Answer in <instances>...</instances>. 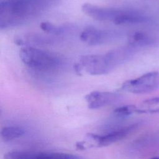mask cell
<instances>
[{
  "label": "cell",
  "instance_id": "52a82bcc",
  "mask_svg": "<svg viewBox=\"0 0 159 159\" xmlns=\"http://www.w3.org/2000/svg\"><path fill=\"white\" fill-rule=\"evenodd\" d=\"M120 98L116 93L109 91H92L85 96V101L89 109H96L109 106Z\"/></svg>",
  "mask_w": 159,
  "mask_h": 159
},
{
  "label": "cell",
  "instance_id": "8fae6325",
  "mask_svg": "<svg viewBox=\"0 0 159 159\" xmlns=\"http://www.w3.org/2000/svg\"><path fill=\"white\" fill-rule=\"evenodd\" d=\"M137 106V113H159V97H155L142 101Z\"/></svg>",
  "mask_w": 159,
  "mask_h": 159
},
{
  "label": "cell",
  "instance_id": "5b68a950",
  "mask_svg": "<svg viewBox=\"0 0 159 159\" xmlns=\"http://www.w3.org/2000/svg\"><path fill=\"white\" fill-rule=\"evenodd\" d=\"M159 88V72L151 71L137 78L124 82L121 89L133 94H144L153 91Z\"/></svg>",
  "mask_w": 159,
  "mask_h": 159
},
{
  "label": "cell",
  "instance_id": "2e32d148",
  "mask_svg": "<svg viewBox=\"0 0 159 159\" xmlns=\"http://www.w3.org/2000/svg\"><path fill=\"white\" fill-rule=\"evenodd\" d=\"M74 69H75V72L78 75H81V71H83V68H82V67L81 66V65H80V64L79 63H76L74 65Z\"/></svg>",
  "mask_w": 159,
  "mask_h": 159
},
{
  "label": "cell",
  "instance_id": "4fadbf2b",
  "mask_svg": "<svg viewBox=\"0 0 159 159\" xmlns=\"http://www.w3.org/2000/svg\"><path fill=\"white\" fill-rule=\"evenodd\" d=\"M41 29L50 34L61 35L67 33L70 27L66 25H57L49 22H43L40 25Z\"/></svg>",
  "mask_w": 159,
  "mask_h": 159
},
{
  "label": "cell",
  "instance_id": "9c48e42d",
  "mask_svg": "<svg viewBox=\"0 0 159 159\" xmlns=\"http://www.w3.org/2000/svg\"><path fill=\"white\" fill-rule=\"evenodd\" d=\"M128 45L134 48L155 45L157 39L155 37L145 32L136 31L131 33L127 38Z\"/></svg>",
  "mask_w": 159,
  "mask_h": 159
},
{
  "label": "cell",
  "instance_id": "30bf717a",
  "mask_svg": "<svg viewBox=\"0 0 159 159\" xmlns=\"http://www.w3.org/2000/svg\"><path fill=\"white\" fill-rule=\"evenodd\" d=\"M25 159H80L78 157L71 153L55 152L32 153L27 152Z\"/></svg>",
  "mask_w": 159,
  "mask_h": 159
},
{
  "label": "cell",
  "instance_id": "ba28073f",
  "mask_svg": "<svg viewBox=\"0 0 159 159\" xmlns=\"http://www.w3.org/2000/svg\"><path fill=\"white\" fill-rule=\"evenodd\" d=\"M134 128V125L120 128L104 135L94 134L96 148L106 147L125 138Z\"/></svg>",
  "mask_w": 159,
  "mask_h": 159
},
{
  "label": "cell",
  "instance_id": "e0dca14e",
  "mask_svg": "<svg viewBox=\"0 0 159 159\" xmlns=\"http://www.w3.org/2000/svg\"><path fill=\"white\" fill-rule=\"evenodd\" d=\"M150 159H159V157H153L152 158H150Z\"/></svg>",
  "mask_w": 159,
  "mask_h": 159
},
{
  "label": "cell",
  "instance_id": "3957f363",
  "mask_svg": "<svg viewBox=\"0 0 159 159\" xmlns=\"http://www.w3.org/2000/svg\"><path fill=\"white\" fill-rule=\"evenodd\" d=\"M82 11L87 16L99 21L112 22L116 25H124L129 14V9L100 7L89 3L83 4Z\"/></svg>",
  "mask_w": 159,
  "mask_h": 159
},
{
  "label": "cell",
  "instance_id": "9a60e30c",
  "mask_svg": "<svg viewBox=\"0 0 159 159\" xmlns=\"http://www.w3.org/2000/svg\"><path fill=\"white\" fill-rule=\"evenodd\" d=\"M26 40L30 43H36L39 45L41 44H50L55 42V40L52 37H45L40 35L37 34H29L27 37H25Z\"/></svg>",
  "mask_w": 159,
  "mask_h": 159
},
{
  "label": "cell",
  "instance_id": "7a4b0ae2",
  "mask_svg": "<svg viewBox=\"0 0 159 159\" xmlns=\"http://www.w3.org/2000/svg\"><path fill=\"white\" fill-rule=\"evenodd\" d=\"M22 63L35 72L53 74L61 70L65 60L60 55L32 47H23L19 50Z\"/></svg>",
  "mask_w": 159,
  "mask_h": 159
},
{
  "label": "cell",
  "instance_id": "277c9868",
  "mask_svg": "<svg viewBox=\"0 0 159 159\" xmlns=\"http://www.w3.org/2000/svg\"><path fill=\"white\" fill-rule=\"evenodd\" d=\"M79 63L83 70L93 76L107 74L115 68L107 53L82 55L80 58Z\"/></svg>",
  "mask_w": 159,
  "mask_h": 159
},
{
  "label": "cell",
  "instance_id": "6da1fadb",
  "mask_svg": "<svg viewBox=\"0 0 159 159\" xmlns=\"http://www.w3.org/2000/svg\"><path fill=\"white\" fill-rule=\"evenodd\" d=\"M59 0H0V29L24 25L54 6Z\"/></svg>",
  "mask_w": 159,
  "mask_h": 159
},
{
  "label": "cell",
  "instance_id": "5bb4252c",
  "mask_svg": "<svg viewBox=\"0 0 159 159\" xmlns=\"http://www.w3.org/2000/svg\"><path fill=\"white\" fill-rule=\"evenodd\" d=\"M137 113V106L135 105H125L115 109L113 114L117 117L125 118Z\"/></svg>",
  "mask_w": 159,
  "mask_h": 159
},
{
  "label": "cell",
  "instance_id": "7c38bea8",
  "mask_svg": "<svg viewBox=\"0 0 159 159\" xmlns=\"http://www.w3.org/2000/svg\"><path fill=\"white\" fill-rule=\"evenodd\" d=\"M24 134V130L19 127L8 126L1 130V137L4 141L8 142L20 137Z\"/></svg>",
  "mask_w": 159,
  "mask_h": 159
},
{
  "label": "cell",
  "instance_id": "8992f818",
  "mask_svg": "<svg viewBox=\"0 0 159 159\" xmlns=\"http://www.w3.org/2000/svg\"><path fill=\"white\" fill-rule=\"evenodd\" d=\"M120 37V32L115 30L88 27L80 36V40L90 46H97L114 41Z\"/></svg>",
  "mask_w": 159,
  "mask_h": 159
}]
</instances>
